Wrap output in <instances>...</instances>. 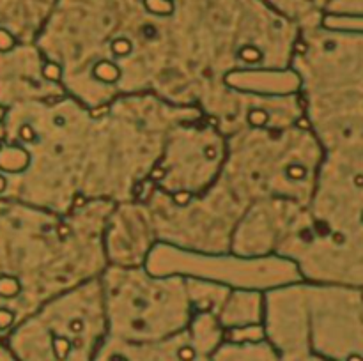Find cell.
I'll list each match as a JSON object with an SVG mask.
<instances>
[{
	"instance_id": "obj_1",
	"label": "cell",
	"mask_w": 363,
	"mask_h": 361,
	"mask_svg": "<svg viewBox=\"0 0 363 361\" xmlns=\"http://www.w3.org/2000/svg\"><path fill=\"white\" fill-rule=\"evenodd\" d=\"M35 46L50 76L90 108L131 94L176 105L172 0H57Z\"/></svg>"
},
{
	"instance_id": "obj_2",
	"label": "cell",
	"mask_w": 363,
	"mask_h": 361,
	"mask_svg": "<svg viewBox=\"0 0 363 361\" xmlns=\"http://www.w3.org/2000/svg\"><path fill=\"white\" fill-rule=\"evenodd\" d=\"M324 149L307 119L284 126H245L227 136L220 177L250 207L264 198L307 206Z\"/></svg>"
},
{
	"instance_id": "obj_3",
	"label": "cell",
	"mask_w": 363,
	"mask_h": 361,
	"mask_svg": "<svg viewBox=\"0 0 363 361\" xmlns=\"http://www.w3.org/2000/svg\"><path fill=\"white\" fill-rule=\"evenodd\" d=\"M225 156L227 135L202 112L179 120L167 135L149 190L174 202L204 193L220 177Z\"/></svg>"
},
{
	"instance_id": "obj_4",
	"label": "cell",
	"mask_w": 363,
	"mask_h": 361,
	"mask_svg": "<svg viewBox=\"0 0 363 361\" xmlns=\"http://www.w3.org/2000/svg\"><path fill=\"white\" fill-rule=\"evenodd\" d=\"M99 282L106 319L133 331H147L161 317L183 324L195 315L184 276L154 275L145 266H106Z\"/></svg>"
},
{
	"instance_id": "obj_5",
	"label": "cell",
	"mask_w": 363,
	"mask_h": 361,
	"mask_svg": "<svg viewBox=\"0 0 363 361\" xmlns=\"http://www.w3.org/2000/svg\"><path fill=\"white\" fill-rule=\"evenodd\" d=\"M145 268L154 275H179L207 280L231 289L271 291L301 282L296 266L278 255L241 257L234 253H199L158 243L151 250Z\"/></svg>"
},
{
	"instance_id": "obj_6",
	"label": "cell",
	"mask_w": 363,
	"mask_h": 361,
	"mask_svg": "<svg viewBox=\"0 0 363 361\" xmlns=\"http://www.w3.org/2000/svg\"><path fill=\"white\" fill-rule=\"evenodd\" d=\"M156 245L158 237L144 200L113 204L103 230V248L108 266H144Z\"/></svg>"
},
{
	"instance_id": "obj_7",
	"label": "cell",
	"mask_w": 363,
	"mask_h": 361,
	"mask_svg": "<svg viewBox=\"0 0 363 361\" xmlns=\"http://www.w3.org/2000/svg\"><path fill=\"white\" fill-rule=\"evenodd\" d=\"M278 14L291 19L298 27L307 28L323 23L328 0H262Z\"/></svg>"
},
{
	"instance_id": "obj_8",
	"label": "cell",
	"mask_w": 363,
	"mask_h": 361,
	"mask_svg": "<svg viewBox=\"0 0 363 361\" xmlns=\"http://www.w3.org/2000/svg\"><path fill=\"white\" fill-rule=\"evenodd\" d=\"M324 16L332 18H363V0H328Z\"/></svg>"
},
{
	"instance_id": "obj_9",
	"label": "cell",
	"mask_w": 363,
	"mask_h": 361,
	"mask_svg": "<svg viewBox=\"0 0 363 361\" xmlns=\"http://www.w3.org/2000/svg\"><path fill=\"white\" fill-rule=\"evenodd\" d=\"M177 358H179V361H195L197 349L193 346H190V344L181 346L179 349H177Z\"/></svg>"
},
{
	"instance_id": "obj_10",
	"label": "cell",
	"mask_w": 363,
	"mask_h": 361,
	"mask_svg": "<svg viewBox=\"0 0 363 361\" xmlns=\"http://www.w3.org/2000/svg\"><path fill=\"white\" fill-rule=\"evenodd\" d=\"M108 361H129V360L124 356V354H119V353H115V354H110Z\"/></svg>"
},
{
	"instance_id": "obj_11",
	"label": "cell",
	"mask_w": 363,
	"mask_h": 361,
	"mask_svg": "<svg viewBox=\"0 0 363 361\" xmlns=\"http://www.w3.org/2000/svg\"><path fill=\"white\" fill-rule=\"evenodd\" d=\"M348 361H363V358L360 356V354H351V356L348 358Z\"/></svg>"
}]
</instances>
